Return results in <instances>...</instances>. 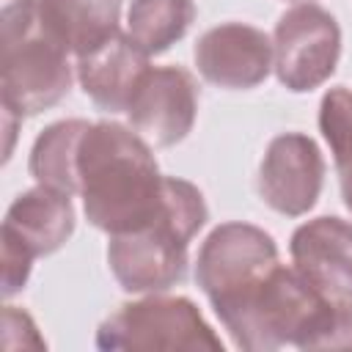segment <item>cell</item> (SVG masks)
Returning <instances> with one entry per match:
<instances>
[{"instance_id":"obj_17","label":"cell","mask_w":352,"mask_h":352,"mask_svg":"<svg viewBox=\"0 0 352 352\" xmlns=\"http://www.w3.org/2000/svg\"><path fill=\"white\" fill-rule=\"evenodd\" d=\"M0 242H3V297L8 300L25 289V283L30 278V267L36 258L11 239L0 236Z\"/></svg>"},{"instance_id":"obj_11","label":"cell","mask_w":352,"mask_h":352,"mask_svg":"<svg viewBox=\"0 0 352 352\" xmlns=\"http://www.w3.org/2000/svg\"><path fill=\"white\" fill-rule=\"evenodd\" d=\"M151 55L135 44V38L126 30H118L91 52L77 58V82L85 91V96L107 110V113H124L138 82L148 72Z\"/></svg>"},{"instance_id":"obj_5","label":"cell","mask_w":352,"mask_h":352,"mask_svg":"<svg viewBox=\"0 0 352 352\" xmlns=\"http://www.w3.org/2000/svg\"><path fill=\"white\" fill-rule=\"evenodd\" d=\"M275 264V239L250 223H220L204 239L195 258V283L212 302L214 314L250 292Z\"/></svg>"},{"instance_id":"obj_3","label":"cell","mask_w":352,"mask_h":352,"mask_svg":"<svg viewBox=\"0 0 352 352\" xmlns=\"http://www.w3.org/2000/svg\"><path fill=\"white\" fill-rule=\"evenodd\" d=\"M3 104L22 118L55 107L72 88V52L44 22L38 0H11L0 11Z\"/></svg>"},{"instance_id":"obj_9","label":"cell","mask_w":352,"mask_h":352,"mask_svg":"<svg viewBox=\"0 0 352 352\" xmlns=\"http://www.w3.org/2000/svg\"><path fill=\"white\" fill-rule=\"evenodd\" d=\"M192 58L206 82L226 91H248L272 72V38L256 25L223 22L201 33Z\"/></svg>"},{"instance_id":"obj_6","label":"cell","mask_w":352,"mask_h":352,"mask_svg":"<svg viewBox=\"0 0 352 352\" xmlns=\"http://www.w3.org/2000/svg\"><path fill=\"white\" fill-rule=\"evenodd\" d=\"M341 58V28L316 3L286 8L272 33V72L292 94L324 85Z\"/></svg>"},{"instance_id":"obj_13","label":"cell","mask_w":352,"mask_h":352,"mask_svg":"<svg viewBox=\"0 0 352 352\" xmlns=\"http://www.w3.org/2000/svg\"><path fill=\"white\" fill-rule=\"evenodd\" d=\"M38 8L74 58L121 30V0H38Z\"/></svg>"},{"instance_id":"obj_14","label":"cell","mask_w":352,"mask_h":352,"mask_svg":"<svg viewBox=\"0 0 352 352\" xmlns=\"http://www.w3.org/2000/svg\"><path fill=\"white\" fill-rule=\"evenodd\" d=\"M91 121L85 118H63L50 124L30 148V176L36 184L77 195V154L80 140Z\"/></svg>"},{"instance_id":"obj_10","label":"cell","mask_w":352,"mask_h":352,"mask_svg":"<svg viewBox=\"0 0 352 352\" xmlns=\"http://www.w3.org/2000/svg\"><path fill=\"white\" fill-rule=\"evenodd\" d=\"M294 270L322 294L352 302V223L322 214L294 228L289 242Z\"/></svg>"},{"instance_id":"obj_7","label":"cell","mask_w":352,"mask_h":352,"mask_svg":"<svg viewBox=\"0 0 352 352\" xmlns=\"http://www.w3.org/2000/svg\"><path fill=\"white\" fill-rule=\"evenodd\" d=\"M124 113L148 143L176 146L195 126L198 82L182 66H148Z\"/></svg>"},{"instance_id":"obj_2","label":"cell","mask_w":352,"mask_h":352,"mask_svg":"<svg viewBox=\"0 0 352 352\" xmlns=\"http://www.w3.org/2000/svg\"><path fill=\"white\" fill-rule=\"evenodd\" d=\"M209 212L201 190L179 176H165L160 214L126 234H113L107 264L118 286L129 294H157L187 275V248L204 228Z\"/></svg>"},{"instance_id":"obj_1","label":"cell","mask_w":352,"mask_h":352,"mask_svg":"<svg viewBox=\"0 0 352 352\" xmlns=\"http://www.w3.org/2000/svg\"><path fill=\"white\" fill-rule=\"evenodd\" d=\"M162 184L151 143L140 132L116 121L85 129L77 154V195L94 228L113 236L148 226L162 209Z\"/></svg>"},{"instance_id":"obj_15","label":"cell","mask_w":352,"mask_h":352,"mask_svg":"<svg viewBox=\"0 0 352 352\" xmlns=\"http://www.w3.org/2000/svg\"><path fill=\"white\" fill-rule=\"evenodd\" d=\"M192 19V0H132L126 11V33L143 52L162 55L187 36Z\"/></svg>"},{"instance_id":"obj_12","label":"cell","mask_w":352,"mask_h":352,"mask_svg":"<svg viewBox=\"0 0 352 352\" xmlns=\"http://www.w3.org/2000/svg\"><path fill=\"white\" fill-rule=\"evenodd\" d=\"M72 231H74L72 195L36 184L11 201L3 217L0 236L16 242L33 258H41L60 250L69 242Z\"/></svg>"},{"instance_id":"obj_8","label":"cell","mask_w":352,"mask_h":352,"mask_svg":"<svg viewBox=\"0 0 352 352\" xmlns=\"http://www.w3.org/2000/svg\"><path fill=\"white\" fill-rule=\"evenodd\" d=\"M324 157L305 132L275 135L258 165L261 201L286 217L308 214L322 192Z\"/></svg>"},{"instance_id":"obj_4","label":"cell","mask_w":352,"mask_h":352,"mask_svg":"<svg viewBox=\"0 0 352 352\" xmlns=\"http://www.w3.org/2000/svg\"><path fill=\"white\" fill-rule=\"evenodd\" d=\"M99 349H212L223 341L187 297L146 294L143 300L121 305L96 330Z\"/></svg>"},{"instance_id":"obj_16","label":"cell","mask_w":352,"mask_h":352,"mask_svg":"<svg viewBox=\"0 0 352 352\" xmlns=\"http://www.w3.org/2000/svg\"><path fill=\"white\" fill-rule=\"evenodd\" d=\"M319 129L330 146L344 206L352 212V91L338 85L322 96Z\"/></svg>"},{"instance_id":"obj_18","label":"cell","mask_w":352,"mask_h":352,"mask_svg":"<svg viewBox=\"0 0 352 352\" xmlns=\"http://www.w3.org/2000/svg\"><path fill=\"white\" fill-rule=\"evenodd\" d=\"M14 336H19L16 349H19V346H36V349H44V346H47L44 338L38 336L33 319H30L25 311H19V308L6 305V311H3V346H6Z\"/></svg>"}]
</instances>
